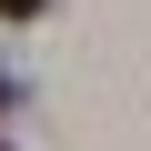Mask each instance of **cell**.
Returning a JSON list of instances; mask_svg holds the SVG:
<instances>
[{"instance_id": "obj_1", "label": "cell", "mask_w": 151, "mask_h": 151, "mask_svg": "<svg viewBox=\"0 0 151 151\" xmlns=\"http://www.w3.org/2000/svg\"><path fill=\"white\" fill-rule=\"evenodd\" d=\"M30 10H40V0H0V20H30Z\"/></svg>"}, {"instance_id": "obj_3", "label": "cell", "mask_w": 151, "mask_h": 151, "mask_svg": "<svg viewBox=\"0 0 151 151\" xmlns=\"http://www.w3.org/2000/svg\"><path fill=\"white\" fill-rule=\"evenodd\" d=\"M0 151H10V141H0Z\"/></svg>"}, {"instance_id": "obj_2", "label": "cell", "mask_w": 151, "mask_h": 151, "mask_svg": "<svg viewBox=\"0 0 151 151\" xmlns=\"http://www.w3.org/2000/svg\"><path fill=\"white\" fill-rule=\"evenodd\" d=\"M0 101H10V81H0Z\"/></svg>"}]
</instances>
